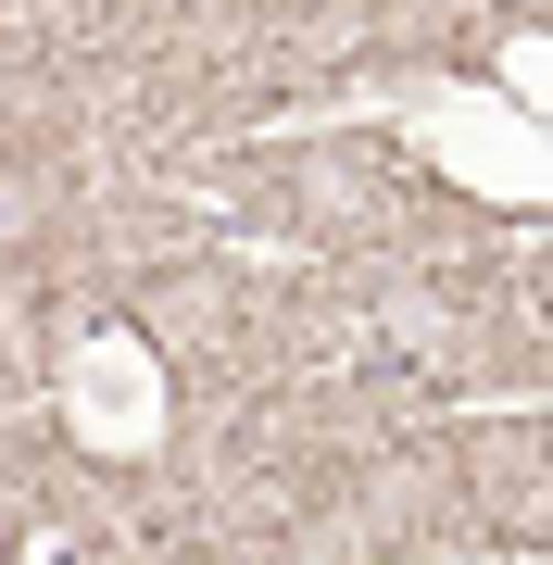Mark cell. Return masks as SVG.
<instances>
[{"mask_svg": "<svg viewBox=\"0 0 553 565\" xmlns=\"http://www.w3.org/2000/svg\"><path fill=\"white\" fill-rule=\"evenodd\" d=\"M51 415H63V452L88 465H139L177 440V364L164 340H139V327L114 315H76V340H63L51 364Z\"/></svg>", "mask_w": 553, "mask_h": 565, "instance_id": "6da1fadb", "label": "cell"}]
</instances>
